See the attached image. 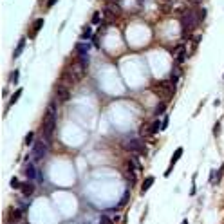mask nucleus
<instances>
[{"label":"nucleus","mask_w":224,"mask_h":224,"mask_svg":"<svg viewBox=\"0 0 224 224\" xmlns=\"http://www.w3.org/2000/svg\"><path fill=\"white\" fill-rule=\"evenodd\" d=\"M204 18H206V9H199V20L202 22Z\"/></svg>","instance_id":"obj_25"},{"label":"nucleus","mask_w":224,"mask_h":224,"mask_svg":"<svg viewBox=\"0 0 224 224\" xmlns=\"http://www.w3.org/2000/svg\"><path fill=\"white\" fill-rule=\"evenodd\" d=\"M152 90L161 98H172L173 92H175V85L172 81H159V83L152 85Z\"/></svg>","instance_id":"obj_3"},{"label":"nucleus","mask_w":224,"mask_h":224,"mask_svg":"<svg viewBox=\"0 0 224 224\" xmlns=\"http://www.w3.org/2000/svg\"><path fill=\"white\" fill-rule=\"evenodd\" d=\"M54 127H56V103L51 101L47 107V112H45V118H43V139L45 141L51 139Z\"/></svg>","instance_id":"obj_1"},{"label":"nucleus","mask_w":224,"mask_h":224,"mask_svg":"<svg viewBox=\"0 0 224 224\" xmlns=\"http://www.w3.org/2000/svg\"><path fill=\"white\" fill-rule=\"evenodd\" d=\"M164 109H166V105H164V103H159L157 107H155V112H154V114H155V116H159V114H163V112H164Z\"/></svg>","instance_id":"obj_21"},{"label":"nucleus","mask_w":224,"mask_h":224,"mask_svg":"<svg viewBox=\"0 0 224 224\" xmlns=\"http://www.w3.org/2000/svg\"><path fill=\"white\" fill-rule=\"evenodd\" d=\"M219 130H221V123H215V129H213V136L219 134Z\"/></svg>","instance_id":"obj_30"},{"label":"nucleus","mask_w":224,"mask_h":224,"mask_svg":"<svg viewBox=\"0 0 224 224\" xmlns=\"http://www.w3.org/2000/svg\"><path fill=\"white\" fill-rule=\"evenodd\" d=\"M100 18H101V15H100V13H94V15H92V24H98Z\"/></svg>","instance_id":"obj_27"},{"label":"nucleus","mask_w":224,"mask_h":224,"mask_svg":"<svg viewBox=\"0 0 224 224\" xmlns=\"http://www.w3.org/2000/svg\"><path fill=\"white\" fill-rule=\"evenodd\" d=\"M42 26H43V18H36L35 20V35L42 29Z\"/></svg>","instance_id":"obj_18"},{"label":"nucleus","mask_w":224,"mask_h":224,"mask_svg":"<svg viewBox=\"0 0 224 224\" xmlns=\"http://www.w3.org/2000/svg\"><path fill=\"white\" fill-rule=\"evenodd\" d=\"M154 177H152V175H150V177H147V179H145V181H143V186H141V190H143V192H147L148 188H150V186H152V184H154Z\"/></svg>","instance_id":"obj_14"},{"label":"nucleus","mask_w":224,"mask_h":224,"mask_svg":"<svg viewBox=\"0 0 224 224\" xmlns=\"http://www.w3.org/2000/svg\"><path fill=\"white\" fill-rule=\"evenodd\" d=\"M20 219H22V210H18V208H13V210H9V215H7V222H9V224L18 222Z\"/></svg>","instance_id":"obj_6"},{"label":"nucleus","mask_w":224,"mask_h":224,"mask_svg":"<svg viewBox=\"0 0 224 224\" xmlns=\"http://www.w3.org/2000/svg\"><path fill=\"white\" fill-rule=\"evenodd\" d=\"M22 193L26 195V197H29V195H33L35 193V184H33V181H27V183H24L22 184Z\"/></svg>","instance_id":"obj_9"},{"label":"nucleus","mask_w":224,"mask_h":224,"mask_svg":"<svg viewBox=\"0 0 224 224\" xmlns=\"http://www.w3.org/2000/svg\"><path fill=\"white\" fill-rule=\"evenodd\" d=\"M56 2H58V0H47V7L51 9L52 6H54V4H56Z\"/></svg>","instance_id":"obj_31"},{"label":"nucleus","mask_w":224,"mask_h":224,"mask_svg":"<svg viewBox=\"0 0 224 224\" xmlns=\"http://www.w3.org/2000/svg\"><path fill=\"white\" fill-rule=\"evenodd\" d=\"M199 22H201V20H199L197 11H193V9H190V11H188V9H184V13L181 15V26H183V33L186 35V33H188V29L192 31V29H193V27L197 26Z\"/></svg>","instance_id":"obj_2"},{"label":"nucleus","mask_w":224,"mask_h":224,"mask_svg":"<svg viewBox=\"0 0 224 224\" xmlns=\"http://www.w3.org/2000/svg\"><path fill=\"white\" fill-rule=\"evenodd\" d=\"M100 222H101V224H112V221L109 219V215H107V213H101V217H100Z\"/></svg>","instance_id":"obj_22"},{"label":"nucleus","mask_w":224,"mask_h":224,"mask_svg":"<svg viewBox=\"0 0 224 224\" xmlns=\"http://www.w3.org/2000/svg\"><path fill=\"white\" fill-rule=\"evenodd\" d=\"M76 52H78V56H89V51H90V45L89 43H83V42H80L76 43Z\"/></svg>","instance_id":"obj_8"},{"label":"nucleus","mask_w":224,"mask_h":224,"mask_svg":"<svg viewBox=\"0 0 224 224\" xmlns=\"http://www.w3.org/2000/svg\"><path fill=\"white\" fill-rule=\"evenodd\" d=\"M166 127H168V118H166V116H164L163 123H161V130H164V129H166Z\"/></svg>","instance_id":"obj_29"},{"label":"nucleus","mask_w":224,"mask_h":224,"mask_svg":"<svg viewBox=\"0 0 224 224\" xmlns=\"http://www.w3.org/2000/svg\"><path fill=\"white\" fill-rule=\"evenodd\" d=\"M148 134H152V130L148 129V125H143V129H141V136H148Z\"/></svg>","instance_id":"obj_24"},{"label":"nucleus","mask_w":224,"mask_h":224,"mask_svg":"<svg viewBox=\"0 0 224 224\" xmlns=\"http://www.w3.org/2000/svg\"><path fill=\"white\" fill-rule=\"evenodd\" d=\"M129 195H130L129 192H125V195H123V199H121V204H119V206H123V204H125V202L129 201Z\"/></svg>","instance_id":"obj_28"},{"label":"nucleus","mask_w":224,"mask_h":224,"mask_svg":"<svg viewBox=\"0 0 224 224\" xmlns=\"http://www.w3.org/2000/svg\"><path fill=\"white\" fill-rule=\"evenodd\" d=\"M24 47H26V38H22V40L18 42V47L15 49V54H13V56H15V58H18V56L22 54V51H24Z\"/></svg>","instance_id":"obj_13"},{"label":"nucleus","mask_w":224,"mask_h":224,"mask_svg":"<svg viewBox=\"0 0 224 224\" xmlns=\"http://www.w3.org/2000/svg\"><path fill=\"white\" fill-rule=\"evenodd\" d=\"M136 166H138V164L134 163V161H129V163H127V172H129V173H132V170H134Z\"/></svg>","instance_id":"obj_23"},{"label":"nucleus","mask_w":224,"mask_h":224,"mask_svg":"<svg viewBox=\"0 0 224 224\" xmlns=\"http://www.w3.org/2000/svg\"><path fill=\"white\" fill-rule=\"evenodd\" d=\"M18 78H20V72H18V71H15V72L11 74V80H13V83H17V81H18Z\"/></svg>","instance_id":"obj_26"},{"label":"nucleus","mask_w":224,"mask_h":224,"mask_svg":"<svg viewBox=\"0 0 224 224\" xmlns=\"http://www.w3.org/2000/svg\"><path fill=\"white\" fill-rule=\"evenodd\" d=\"M116 2H118V0H116Z\"/></svg>","instance_id":"obj_32"},{"label":"nucleus","mask_w":224,"mask_h":224,"mask_svg":"<svg viewBox=\"0 0 224 224\" xmlns=\"http://www.w3.org/2000/svg\"><path fill=\"white\" fill-rule=\"evenodd\" d=\"M150 130H152V134H157V132L161 130V121H154L152 127H150Z\"/></svg>","instance_id":"obj_17"},{"label":"nucleus","mask_w":224,"mask_h":224,"mask_svg":"<svg viewBox=\"0 0 224 224\" xmlns=\"http://www.w3.org/2000/svg\"><path fill=\"white\" fill-rule=\"evenodd\" d=\"M107 11H110L112 15H118L121 9H119V6H116V4H112V2H109L107 4Z\"/></svg>","instance_id":"obj_15"},{"label":"nucleus","mask_w":224,"mask_h":224,"mask_svg":"<svg viewBox=\"0 0 224 224\" xmlns=\"http://www.w3.org/2000/svg\"><path fill=\"white\" fill-rule=\"evenodd\" d=\"M45 154H47V141H45V139L35 141V143H33V157H35V161L43 159Z\"/></svg>","instance_id":"obj_5"},{"label":"nucleus","mask_w":224,"mask_h":224,"mask_svg":"<svg viewBox=\"0 0 224 224\" xmlns=\"http://www.w3.org/2000/svg\"><path fill=\"white\" fill-rule=\"evenodd\" d=\"M26 175H27V179H29V181H35L36 177H38V172H36L35 164H27V168H26Z\"/></svg>","instance_id":"obj_10"},{"label":"nucleus","mask_w":224,"mask_h":224,"mask_svg":"<svg viewBox=\"0 0 224 224\" xmlns=\"http://www.w3.org/2000/svg\"><path fill=\"white\" fill-rule=\"evenodd\" d=\"M26 145H31V143H35V132H29L26 136V141H24Z\"/></svg>","instance_id":"obj_19"},{"label":"nucleus","mask_w":224,"mask_h":224,"mask_svg":"<svg viewBox=\"0 0 224 224\" xmlns=\"http://www.w3.org/2000/svg\"><path fill=\"white\" fill-rule=\"evenodd\" d=\"M175 54H177V58H175L177 63H183L184 58H186V56H184V54H186V52H184V45H179V47H177V51H175Z\"/></svg>","instance_id":"obj_11"},{"label":"nucleus","mask_w":224,"mask_h":224,"mask_svg":"<svg viewBox=\"0 0 224 224\" xmlns=\"http://www.w3.org/2000/svg\"><path fill=\"white\" fill-rule=\"evenodd\" d=\"M22 92H24V90H22V89H18L17 92H15V94L11 96V100H9V103H7V109H9V107H13V105L17 103V101H18V98L22 96Z\"/></svg>","instance_id":"obj_12"},{"label":"nucleus","mask_w":224,"mask_h":224,"mask_svg":"<svg viewBox=\"0 0 224 224\" xmlns=\"http://www.w3.org/2000/svg\"><path fill=\"white\" fill-rule=\"evenodd\" d=\"M56 94H58V100L60 101H67L71 98V92H69V89L65 85H58V89H56Z\"/></svg>","instance_id":"obj_7"},{"label":"nucleus","mask_w":224,"mask_h":224,"mask_svg":"<svg viewBox=\"0 0 224 224\" xmlns=\"http://www.w3.org/2000/svg\"><path fill=\"white\" fill-rule=\"evenodd\" d=\"M11 188H13V190H17V188H22V183L18 181L17 177H13V179H11Z\"/></svg>","instance_id":"obj_20"},{"label":"nucleus","mask_w":224,"mask_h":224,"mask_svg":"<svg viewBox=\"0 0 224 224\" xmlns=\"http://www.w3.org/2000/svg\"><path fill=\"white\" fill-rule=\"evenodd\" d=\"M92 36V27L87 26L85 29H83V33H81V40H87V38H90Z\"/></svg>","instance_id":"obj_16"},{"label":"nucleus","mask_w":224,"mask_h":224,"mask_svg":"<svg viewBox=\"0 0 224 224\" xmlns=\"http://www.w3.org/2000/svg\"><path fill=\"white\" fill-rule=\"evenodd\" d=\"M123 148H125V150H129V152L141 154V155H147L148 154L147 147H145V145H143V141H139V139H127V141H123Z\"/></svg>","instance_id":"obj_4"}]
</instances>
